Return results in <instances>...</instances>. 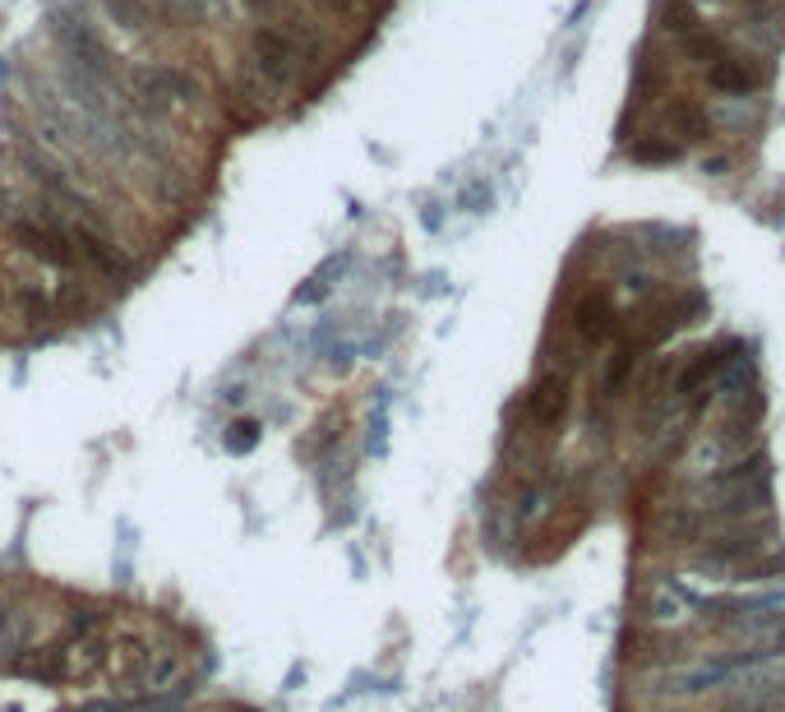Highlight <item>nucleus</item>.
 <instances>
[{"label": "nucleus", "mask_w": 785, "mask_h": 712, "mask_svg": "<svg viewBox=\"0 0 785 712\" xmlns=\"http://www.w3.org/2000/svg\"><path fill=\"white\" fill-rule=\"evenodd\" d=\"M259 436H264V426H259V421H236V426H232V436H227V449H232V453H249V449L259 445Z\"/></svg>", "instance_id": "obj_16"}, {"label": "nucleus", "mask_w": 785, "mask_h": 712, "mask_svg": "<svg viewBox=\"0 0 785 712\" xmlns=\"http://www.w3.org/2000/svg\"><path fill=\"white\" fill-rule=\"evenodd\" d=\"M47 33H51V47L60 56V70H75V75H84L92 84H107V88L125 92L116 51L107 47V38L98 33V23H92L79 6H56L51 19H47Z\"/></svg>", "instance_id": "obj_1"}, {"label": "nucleus", "mask_w": 785, "mask_h": 712, "mask_svg": "<svg viewBox=\"0 0 785 712\" xmlns=\"http://www.w3.org/2000/svg\"><path fill=\"white\" fill-rule=\"evenodd\" d=\"M679 42H684V51L694 56V60H703V66H712V60H720V56H726V42H720V38H712L707 28H698V33H688V38H679Z\"/></svg>", "instance_id": "obj_15"}, {"label": "nucleus", "mask_w": 785, "mask_h": 712, "mask_svg": "<svg viewBox=\"0 0 785 712\" xmlns=\"http://www.w3.org/2000/svg\"><path fill=\"white\" fill-rule=\"evenodd\" d=\"M125 694L135 699H185L190 694V685H185V657L180 653H153L148 666L125 685Z\"/></svg>", "instance_id": "obj_8"}, {"label": "nucleus", "mask_w": 785, "mask_h": 712, "mask_svg": "<svg viewBox=\"0 0 785 712\" xmlns=\"http://www.w3.org/2000/svg\"><path fill=\"white\" fill-rule=\"evenodd\" d=\"M694 6H716V0H694Z\"/></svg>", "instance_id": "obj_19"}, {"label": "nucleus", "mask_w": 785, "mask_h": 712, "mask_svg": "<svg viewBox=\"0 0 785 712\" xmlns=\"http://www.w3.org/2000/svg\"><path fill=\"white\" fill-rule=\"evenodd\" d=\"M185 98H195V79L185 70H176V66H144V70H135V103H130L135 111L167 116Z\"/></svg>", "instance_id": "obj_4"}, {"label": "nucleus", "mask_w": 785, "mask_h": 712, "mask_svg": "<svg viewBox=\"0 0 785 712\" xmlns=\"http://www.w3.org/2000/svg\"><path fill=\"white\" fill-rule=\"evenodd\" d=\"M6 232L14 236V245H19L23 255L42 260V264L56 269V273H79V269H84L75 241H70V232H66V223H60L47 204L10 208V213H6Z\"/></svg>", "instance_id": "obj_2"}, {"label": "nucleus", "mask_w": 785, "mask_h": 712, "mask_svg": "<svg viewBox=\"0 0 785 712\" xmlns=\"http://www.w3.org/2000/svg\"><path fill=\"white\" fill-rule=\"evenodd\" d=\"M772 542L763 533H748V528H730V533H720V537H707V546L694 555V565L707 569V574H744L753 569V560L767 550Z\"/></svg>", "instance_id": "obj_5"}, {"label": "nucleus", "mask_w": 785, "mask_h": 712, "mask_svg": "<svg viewBox=\"0 0 785 712\" xmlns=\"http://www.w3.org/2000/svg\"><path fill=\"white\" fill-rule=\"evenodd\" d=\"M310 56L314 51L277 23H259L255 33H249V70H255L268 88H287Z\"/></svg>", "instance_id": "obj_3"}, {"label": "nucleus", "mask_w": 785, "mask_h": 712, "mask_svg": "<svg viewBox=\"0 0 785 712\" xmlns=\"http://www.w3.org/2000/svg\"><path fill=\"white\" fill-rule=\"evenodd\" d=\"M661 28L675 38H688V33H698L703 28V14L694 0H666V10H661Z\"/></svg>", "instance_id": "obj_14"}, {"label": "nucleus", "mask_w": 785, "mask_h": 712, "mask_svg": "<svg viewBox=\"0 0 785 712\" xmlns=\"http://www.w3.org/2000/svg\"><path fill=\"white\" fill-rule=\"evenodd\" d=\"M102 10L116 19L120 33H130V38H144L148 28L157 23V19H153V10L144 6V0H102Z\"/></svg>", "instance_id": "obj_13"}, {"label": "nucleus", "mask_w": 785, "mask_h": 712, "mask_svg": "<svg viewBox=\"0 0 785 712\" xmlns=\"http://www.w3.org/2000/svg\"><path fill=\"white\" fill-rule=\"evenodd\" d=\"M563 412H569V375H541L527 393V417L537 426H559Z\"/></svg>", "instance_id": "obj_9"}, {"label": "nucleus", "mask_w": 785, "mask_h": 712, "mask_svg": "<svg viewBox=\"0 0 785 712\" xmlns=\"http://www.w3.org/2000/svg\"><path fill=\"white\" fill-rule=\"evenodd\" d=\"M213 6H223V0H190V10L199 14V23L208 19V10H213Z\"/></svg>", "instance_id": "obj_18"}, {"label": "nucleus", "mask_w": 785, "mask_h": 712, "mask_svg": "<svg viewBox=\"0 0 785 712\" xmlns=\"http://www.w3.org/2000/svg\"><path fill=\"white\" fill-rule=\"evenodd\" d=\"M781 708H785V662L748 671L739 685H730L726 712H781Z\"/></svg>", "instance_id": "obj_7"}, {"label": "nucleus", "mask_w": 785, "mask_h": 712, "mask_svg": "<svg viewBox=\"0 0 785 712\" xmlns=\"http://www.w3.org/2000/svg\"><path fill=\"white\" fill-rule=\"evenodd\" d=\"M707 602H712V597L703 593V587H684V583H675V578H656V583L647 587L642 621L656 625V630H675V625L688 621V615H698Z\"/></svg>", "instance_id": "obj_6"}, {"label": "nucleus", "mask_w": 785, "mask_h": 712, "mask_svg": "<svg viewBox=\"0 0 785 712\" xmlns=\"http://www.w3.org/2000/svg\"><path fill=\"white\" fill-rule=\"evenodd\" d=\"M573 329H578L582 343H591V348L606 343V338L615 333V301L606 292H587L578 301V311H573Z\"/></svg>", "instance_id": "obj_10"}, {"label": "nucleus", "mask_w": 785, "mask_h": 712, "mask_svg": "<svg viewBox=\"0 0 785 712\" xmlns=\"http://www.w3.org/2000/svg\"><path fill=\"white\" fill-rule=\"evenodd\" d=\"M666 120H670V135H675L679 144H703V139L712 135V116H707L698 103H670Z\"/></svg>", "instance_id": "obj_12"}, {"label": "nucleus", "mask_w": 785, "mask_h": 712, "mask_svg": "<svg viewBox=\"0 0 785 712\" xmlns=\"http://www.w3.org/2000/svg\"><path fill=\"white\" fill-rule=\"evenodd\" d=\"M707 84L716 88V92H726V98H748L753 88H758V70H748V60H739V56H720V60H712L707 66Z\"/></svg>", "instance_id": "obj_11"}, {"label": "nucleus", "mask_w": 785, "mask_h": 712, "mask_svg": "<svg viewBox=\"0 0 785 712\" xmlns=\"http://www.w3.org/2000/svg\"><path fill=\"white\" fill-rule=\"evenodd\" d=\"M324 6H328L333 14H356V10L365 6V0H324Z\"/></svg>", "instance_id": "obj_17"}]
</instances>
